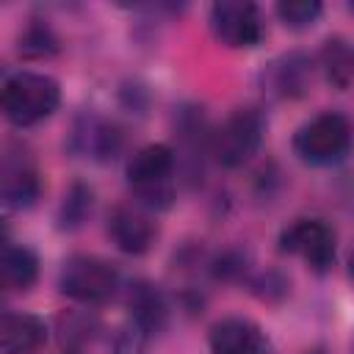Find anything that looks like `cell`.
Masks as SVG:
<instances>
[{
    "instance_id": "obj_23",
    "label": "cell",
    "mask_w": 354,
    "mask_h": 354,
    "mask_svg": "<svg viewBox=\"0 0 354 354\" xmlns=\"http://www.w3.org/2000/svg\"><path fill=\"white\" fill-rule=\"evenodd\" d=\"M348 277L354 279V249H351V254H348Z\"/></svg>"
},
{
    "instance_id": "obj_4",
    "label": "cell",
    "mask_w": 354,
    "mask_h": 354,
    "mask_svg": "<svg viewBox=\"0 0 354 354\" xmlns=\"http://www.w3.org/2000/svg\"><path fill=\"white\" fill-rule=\"evenodd\" d=\"M266 138V116L260 108H235L216 130L210 141V155L224 169H238L249 163Z\"/></svg>"
},
{
    "instance_id": "obj_18",
    "label": "cell",
    "mask_w": 354,
    "mask_h": 354,
    "mask_svg": "<svg viewBox=\"0 0 354 354\" xmlns=\"http://www.w3.org/2000/svg\"><path fill=\"white\" fill-rule=\"evenodd\" d=\"M91 210H94V191H91V185L75 180L64 191V199H61L58 213H55V224H58L61 232H75V230H80L88 221Z\"/></svg>"
},
{
    "instance_id": "obj_16",
    "label": "cell",
    "mask_w": 354,
    "mask_h": 354,
    "mask_svg": "<svg viewBox=\"0 0 354 354\" xmlns=\"http://www.w3.org/2000/svg\"><path fill=\"white\" fill-rule=\"evenodd\" d=\"M0 279L8 293H25L39 279V257L30 246L17 241H3V257H0Z\"/></svg>"
},
{
    "instance_id": "obj_8",
    "label": "cell",
    "mask_w": 354,
    "mask_h": 354,
    "mask_svg": "<svg viewBox=\"0 0 354 354\" xmlns=\"http://www.w3.org/2000/svg\"><path fill=\"white\" fill-rule=\"evenodd\" d=\"M122 147H124V136L119 124L111 122L108 116L97 111H83L80 116H75L69 127V138H66V149L75 158L108 163L122 152Z\"/></svg>"
},
{
    "instance_id": "obj_2",
    "label": "cell",
    "mask_w": 354,
    "mask_h": 354,
    "mask_svg": "<svg viewBox=\"0 0 354 354\" xmlns=\"http://www.w3.org/2000/svg\"><path fill=\"white\" fill-rule=\"evenodd\" d=\"M3 113L14 127H33L50 119L61 105V86L53 75L19 69L6 75L0 91Z\"/></svg>"
},
{
    "instance_id": "obj_14",
    "label": "cell",
    "mask_w": 354,
    "mask_h": 354,
    "mask_svg": "<svg viewBox=\"0 0 354 354\" xmlns=\"http://www.w3.org/2000/svg\"><path fill=\"white\" fill-rule=\"evenodd\" d=\"M55 332H58V343L66 354H88L100 343L111 340L108 329L102 326V321L94 313H88V307L61 313L55 321Z\"/></svg>"
},
{
    "instance_id": "obj_20",
    "label": "cell",
    "mask_w": 354,
    "mask_h": 354,
    "mask_svg": "<svg viewBox=\"0 0 354 354\" xmlns=\"http://www.w3.org/2000/svg\"><path fill=\"white\" fill-rule=\"evenodd\" d=\"M274 11L285 28L304 30L318 22V17L324 14V6L318 0H282V3H277Z\"/></svg>"
},
{
    "instance_id": "obj_19",
    "label": "cell",
    "mask_w": 354,
    "mask_h": 354,
    "mask_svg": "<svg viewBox=\"0 0 354 354\" xmlns=\"http://www.w3.org/2000/svg\"><path fill=\"white\" fill-rule=\"evenodd\" d=\"M17 50L25 58H36V61L39 58H50V55L58 53V36L47 22L33 19V22L25 25V30H22V36L17 41Z\"/></svg>"
},
{
    "instance_id": "obj_5",
    "label": "cell",
    "mask_w": 354,
    "mask_h": 354,
    "mask_svg": "<svg viewBox=\"0 0 354 354\" xmlns=\"http://www.w3.org/2000/svg\"><path fill=\"white\" fill-rule=\"evenodd\" d=\"M116 268L97 254H72L69 260H64L58 271V290L83 307L108 301L116 293Z\"/></svg>"
},
{
    "instance_id": "obj_6",
    "label": "cell",
    "mask_w": 354,
    "mask_h": 354,
    "mask_svg": "<svg viewBox=\"0 0 354 354\" xmlns=\"http://www.w3.org/2000/svg\"><path fill=\"white\" fill-rule=\"evenodd\" d=\"M279 252L296 254L315 274H326L335 266L337 235L324 218H293L279 232Z\"/></svg>"
},
{
    "instance_id": "obj_10",
    "label": "cell",
    "mask_w": 354,
    "mask_h": 354,
    "mask_svg": "<svg viewBox=\"0 0 354 354\" xmlns=\"http://www.w3.org/2000/svg\"><path fill=\"white\" fill-rule=\"evenodd\" d=\"M108 235L119 252L144 254L158 238V224L152 218V210L141 207L138 202H124L108 213Z\"/></svg>"
},
{
    "instance_id": "obj_13",
    "label": "cell",
    "mask_w": 354,
    "mask_h": 354,
    "mask_svg": "<svg viewBox=\"0 0 354 354\" xmlns=\"http://www.w3.org/2000/svg\"><path fill=\"white\" fill-rule=\"evenodd\" d=\"M127 313H130V326L138 329L144 337L160 335L169 324V301L163 296V290L147 279H136L127 288L124 296Z\"/></svg>"
},
{
    "instance_id": "obj_22",
    "label": "cell",
    "mask_w": 354,
    "mask_h": 354,
    "mask_svg": "<svg viewBox=\"0 0 354 354\" xmlns=\"http://www.w3.org/2000/svg\"><path fill=\"white\" fill-rule=\"evenodd\" d=\"M147 340H149V337H144L138 329L127 326V329H122V332L113 337V348H111V354H144Z\"/></svg>"
},
{
    "instance_id": "obj_21",
    "label": "cell",
    "mask_w": 354,
    "mask_h": 354,
    "mask_svg": "<svg viewBox=\"0 0 354 354\" xmlns=\"http://www.w3.org/2000/svg\"><path fill=\"white\" fill-rule=\"evenodd\" d=\"M249 288L254 290V296H260L263 301H279L288 293V279L279 271H263L257 277H252Z\"/></svg>"
},
{
    "instance_id": "obj_3",
    "label": "cell",
    "mask_w": 354,
    "mask_h": 354,
    "mask_svg": "<svg viewBox=\"0 0 354 354\" xmlns=\"http://www.w3.org/2000/svg\"><path fill=\"white\" fill-rule=\"evenodd\" d=\"M351 122L337 111H321L293 133V155L310 166H332L351 149Z\"/></svg>"
},
{
    "instance_id": "obj_17",
    "label": "cell",
    "mask_w": 354,
    "mask_h": 354,
    "mask_svg": "<svg viewBox=\"0 0 354 354\" xmlns=\"http://www.w3.org/2000/svg\"><path fill=\"white\" fill-rule=\"evenodd\" d=\"M315 64H318L326 86H332L337 91H346L354 83V47L343 36L324 39Z\"/></svg>"
},
{
    "instance_id": "obj_24",
    "label": "cell",
    "mask_w": 354,
    "mask_h": 354,
    "mask_svg": "<svg viewBox=\"0 0 354 354\" xmlns=\"http://www.w3.org/2000/svg\"><path fill=\"white\" fill-rule=\"evenodd\" d=\"M310 354H324V351H310Z\"/></svg>"
},
{
    "instance_id": "obj_12",
    "label": "cell",
    "mask_w": 354,
    "mask_h": 354,
    "mask_svg": "<svg viewBox=\"0 0 354 354\" xmlns=\"http://www.w3.org/2000/svg\"><path fill=\"white\" fill-rule=\"evenodd\" d=\"M210 354H274L263 329L243 315H227L210 326Z\"/></svg>"
},
{
    "instance_id": "obj_15",
    "label": "cell",
    "mask_w": 354,
    "mask_h": 354,
    "mask_svg": "<svg viewBox=\"0 0 354 354\" xmlns=\"http://www.w3.org/2000/svg\"><path fill=\"white\" fill-rule=\"evenodd\" d=\"M47 340V324L33 313L6 310L0 318V351L3 354H33Z\"/></svg>"
},
{
    "instance_id": "obj_11",
    "label": "cell",
    "mask_w": 354,
    "mask_h": 354,
    "mask_svg": "<svg viewBox=\"0 0 354 354\" xmlns=\"http://www.w3.org/2000/svg\"><path fill=\"white\" fill-rule=\"evenodd\" d=\"M313 80V58L307 53H282L260 72V88L271 100H299Z\"/></svg>"
},
{
    "instance_id": "obj_9",
    "label": "cell",
    "mask_w": 354,
    "mask_h": 354,
    "mask_svg": "<svg viewBox=\"0 0 354 354\" xmlns=\"http://www.w3.org/2000/svg\"><path fill=\"white\" fill-rule=\"evenodd\" d=\"M41 196V174L22 147H8L0 163V199L6 210H28Z\"/></svg>"
},
{
    "instance_id": "obj_7",
    "label": "cell",
    "mask_w": 354,
    "mask_h": 354,
    "mask_svg": "<svg viewBox=\"0 0 354 354\" xmlns=\"http://www.w3.org/2000/svg\"><path fill=\"white\" fill-rule=\"evenodd\" d=\"M210 30L224 47L249 50L263 41L266 19L249 0H218L210 6Z\"/></svg>"
},
{
    "instance_id": "obj_1",
    "label": "cell",
    "mask_w": 354,
    "mask_h": 354,
    "mask_svg": "<svg viewBox=\"0 0 354 354\" xmlns=\"http://www.w3.org/2000/svg\"><path fill=\"white\" fill-rule=\"evenodd\" d=\"M177 155L169 144H144L138 147L124 166V177L133 194V202L141 207L160 213L174 205L177 196Z\"/></svg>"
}]
</instances>
